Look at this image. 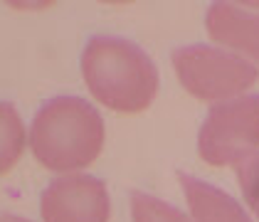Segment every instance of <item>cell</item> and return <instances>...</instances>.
<instances>
[{"instance_id":"cell-1","label":"cell","mask_w":259,"mask_h":222,"mask_svg":"<svg viewBox=\"0 0 259 222\" xmlns=\"http://www.w3.org/2000/svg\"><path fill=\"white\" fill-rule=\"evenodd\" d=\"M81 74L97 99L121 114H139L158 94V69L139 45L123 37H92L81 55Z\"/></svg>"},{"instance_id":"cell-2","label":"cell","mask_w":259,"mask_h":222,"mask_svg":"<svg viewBox=\"0 0 259 222\" xmlns=\"http://www.w3.org/2000/svg\"><path fill=\"white\" fill-rule=\"evenodd\" d=\"M104 146L101 114L81 97H55L32 119V156L50 170L69 173L97 161Z\"/></svg>"},{"instance_id":"cell-3","label":"cell","mask_w":259,"mask_h":222,"mask_svg":"<svg viewBox=\"0 0 259 222\" xmlns=\"http://www.w3.org/2000/svg\"><path fill=\"white\" fill-rule=\"evenodd\" d=\"M173 67L180 84L200 101H230L259 79V69L244 57L207 45L178 47Z\"/></svg>"},{"instance_id":"cell-4","label":"cell","mask_w":259,"mask_h":222,"mask_svg":"<svg viewBox=\"0 0 259 222\" xmlns=\"http://www.w3.org/2000/svg\"><path fill=\"white\" fill-rule=\"evenodd\" d=\"M259 148V94L215 104L200 128L198 153L215 168L237 165Z\"/></svg>"},{"instance_id":"cell-5","label":"cell","mask_w":259,"mask_h":222,"mask_svg":"<svg viewBox=\"0 0 259 222\" xmlns=\"http://www.w3.org/2000/svg\"><path fill=\"white\" fill-rule=\"evenodd\" d=\"M40 212L45 222H109L111 202L99 178L72 173L45 188Z\"/></svg>"},{"instance_id":"cell-6","label":"cell","mask_w":259,"mask_h":222,"mask_svg":"<svg viewBox=\"0 0 259 222\" xmlns=\"http://www.w3.org/2000/svg\"><path fill=\"white\" fill-rule=\"evenodd\" d=\"M205 27L215 42L259 62V10H247L237 3H212Z\"/></svg>"},{"instance_id":"cell-7","label":"cell","mask_w":259,"mask_h":222,"mask_svg":"<svg viewBox=\"0 0 259 222\" xmlns=\"http://www.w3.org/2000/svg\"><path fill=\"white\" fill-rule=\"evenodd\" d=\"M180 185L195 222H252L235 198L210 183L180 173Z\"/></svg>"},{"instance_id":"cell-8","label":"cell","mask_w":259,"mask_h":222,"mask_svg":"<svg viewBox=\"0 0 259 222\" xmlns=\"http://www.w3.org/2000/svg\"><path fill=\"white\" fill-rule=\"evenodd\" d=\"M25 151V126L10 101H0V175H5Z\"/></svg>"},{"instance_id":"cell-9","label":"cell","mask_w":259,"mask_h":222,"mask_svg":"<svg viewBox=\"0 0 259 222\" xmlns=\"http://www.w3.org/2000/svg\"><path fill=\"white\" fill-rule=\"evenodd\" d=\"M131 217L134 222H190V217L183 210L153 195H146L141 190L131 193Z\"/></svg>"},{"instance_id":"cell-10","label":"cell","mask_w":259,"mask_h":222,"mask_svg":"<svg viewBox=\"0 0 259 222\" xmlns=\"http://www.w3.org/2000/svg\"><path fill=\"white\" fill-rule=\"evenodd\" d=\"M237 181L244 202L259 217V151L252 153L249 158H244L242 163H237Z\"/></svg>"},{"instance_id":"cell-11","label":"cell","mask_w":259,"mask_h":222,"mask_svg":"<svg viewBox=\"0 0 259 222\" xmlns=\"http://www.w3.org/2000/svg\"><path fill=\"white\" fill-rule=\"evenodd\" d=\"M0 222H32V220H25V217H20V215H0Z\"/></svg>"}]
</instances>
